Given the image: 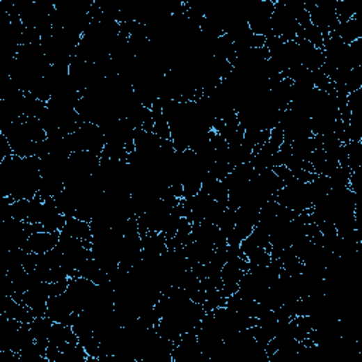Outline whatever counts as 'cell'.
Instances as JSON below:
<instances>
[{
    "label": "cell",
    "instance_id": "1",
    "mask_svg": "<svg viewBox=\"0 0 362 362\" xmlns=\"http://www.w3.org/2000/svg\"><path fill=\"white\" fill-rule=\"evenodd\" d=\"M41 186L40 157L12 155L0 162V187L13 201L37 197Z\"/></svg>",
    "mask_w": 362,
    "mask_h": 362
},
{
    "label": "cell",
    "instance_id": "2",
    "mask_svg": "<svg viewBox=\"0 0 362 362\" xmlns=\"http://www.w3.org/2000/svg\"><path fill=\"white\" fill-rule=\"evenodd\" d=\"M61 233H50V231H37L29 237L26 244L23 245V251L34 255H44L53 251L60 242Z\"/></svg>",
    "mask_w": 362,
    "mask_h": 362
},
{
    "label": "cell",
    "instance_id": "3",
    "mask_svg": "<svg viewBox=\"0 0 362 362\" xmlns=\"http://www.w3.org/2000/svg\"><path fill=\"white\" fill-rule=\"evenodd\" d=\"M61 234H65L84 242H93V230H90L89 222L78 218H67V223Z\"/></svg>",
    "mask_w": 362,
    "mask_h": 362
},
{
    "label": "cell",
    "instance_id": "4",
    "mask_svg": "<svg viewBox=\"0 0 362 362\" xmlns=\"http://www.w3.org/2000/svg\"><path fill=\"white\" fill-rule=\"evenodd\" d=\"M344 44H352L358 40H361V22L356 16H354L352 19L344 22V23H338V26L336 27V30L333 31Z\"/></svg>",
    "mask_w": 362,
    "mask_h": 362
}]
</instances>
